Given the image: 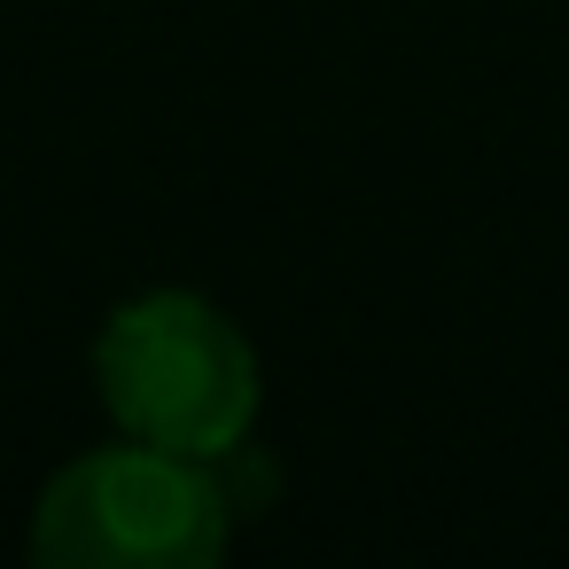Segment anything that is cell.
<instances>
[{
	"label": "cell",
	"instance_id": "6da1fadb",
	"mask_svg": "<svg viewBox=\"0 0 569 569\" xmlns=\"http://www.w3.org/2000/svg\"><path fill=\"white\" fill-rule=\"evenodd\" d=\"M94 390L118 437L219 460L258 429V343L196 289L126 297L94 336Z\"/></svg>",
	"mask_w": 569,
	"mask_h": 569
},
{
	"label": "cell",
	"instance_id": "3957f363",
	"mask_svg": "<svg viewBox=\"0 0 569 569\" xmlns=\"http://www.w3.org/2000/svg\"><path fill=\"white\" fill-rule=\"evenodd\" d=\"M211 476H219V491H227V507H234V522H250V515H266L273 507V491H281V476H273V460L242 437L234 452H219L211 460Z\"/></svg>",
	"mask_w": 569,
	"mask_h": 569
},
{
	"label": "cell",
	"instance_id": "7a4b0ae2",
	"mask_svg": "<svg viewBox=\"0 0 569 569\" xmlns=\"http://www.w3.org/2000/svg\"><path fill=\"white\" fill-rule=\"evenodd\" d=\"M234 538V507L211 460L164 445H94L48 476L32 507L40 569H211Z\"/></svg>",
	"mask_w": 569,
	"mask_h": 569
}]
</instances>
